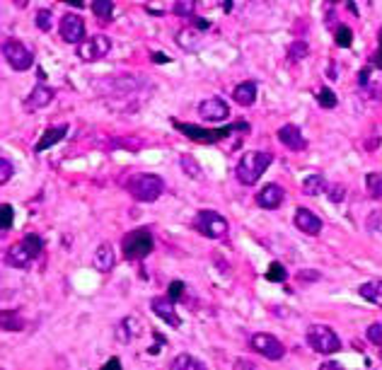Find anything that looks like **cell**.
Returning a JSON list of instances; mask_svg holds the SVG:
<instances>
[{
	"label": "cell",
	"mask_w": 382,
	"mask_h": 370,
	"mask_svg": "<svg viewBox=\"0 0 382 370\" xmlns=\"http://www.w3.org/2000/svg\"><path fill=\"white\" fill-rule=\"evenodd\" d=\"M232 99L240 104V107H252V104L257 102V82L254 80L240 82V85L232 90Z\"/></svg>",
	"instance_id": "ac0fdd59"
},
{
	"label": "cell",
	"mask_w": 382,
	"mask_h": 370,
	"mask_svg": "<svg viewBox=\"0 0 382 370\" xmlns=\"http://www.w3.org/2000/svg\"><path fill=\"white\" fill-rule=\"evenodd\" d=\"M308 44L305 41H296V44H291V49H288V54H291V61H303L305 56H308Z\"/></svg>",
	"instance_id": "4dcf8cb0"
},
{
	"label": "cell",
	"mask_w": 382,
	"mask_h": 370,
	"mask_svg": "<svg viewBox=\"0 0 382 370\" xmlns=\"http://www.w3.org/2000/svg\"><path fill=\"white\" fill-rule=\"evenodd\" d=\"M358 296H361L363 301L382 308V281H368V284H363L358 288Z\"/></svg>",
	"instance_id": "44dd1931"
},
{
	"label": "cell",
	"mask_w": 382,
	"mask_h": 370,
	"mask_svg": "<svg viewBox=\"0 0 382 370\" xmlns=\"http://www.w3.org/2000/svg\"><path fill=\"white\" fill-rule=\"evenodd\" d=\"M152 61H155V63H167L169 58L167 56H152Z\"/></svg>",
	"instance_id": "bcb514c9"
},
{
	"label": "cell",
	"mask_w": 382,
	"mask_h": 370,
	"mask_svg": "<svg viewBox=\"0 0 382 370\" xmlns=\"http://www.w3.org/2000/svg\"><path fill=\"white\" fill-rule=\"evenodd\" d=\"M109 51H111V39L107 37V34H95V37H90L78 46V56L87 63L102 61Z\"/></svg>",
	"instance_id": "ba28073f"
},
{
	"label": "cell",
	"mask_w": 382,
	"mask_h": 370,
	"mask_svg": "<svg viewBox=\"0 0 382 370\" xmlns=\"http://www.w3.org/2000/svg\"><path fill=\"white\" fill-rule=\"evenodd\" d=\"M13 177V162L8 157L0 160V184H8V179Z\"/></svg>",
	"instance_id": "e575fe53"
},
{
	"label": "cell",
	"mask_w": 382,
	"mask_h": 370,
	"mask_svg": "<svg viewBox=\"0 0 382 370\" xmlns=\"http://www.w3.org/2000/svg\"><path fill=\"white\" fill-rule=\"evenodd\" d=\"M308 344H310V349L317 351V354H337L339 351V346H342V342H339V337H337V332H334L332 327H327V325H313L308 329Z\"/></svg>",
	"instance_id": "277c9868"
},
{
	"label": "cell",
	"mask_w": 382,
	"mask_h": 370,
	"mask_svg": "<svg viewBox=\"0 0 382 370\" xmlns=\"http://www.w3.org/2000/svg\"><path fill=\"white\" fill-rule=\"evenodd\" d=\"M300 279H320V274H313V271H303Z\"/></svg>",
	"instance_id": "ee69618b"
},
{
	"label": "cell",
	"mask_w": 382,
	"mask_h": 370,
	"mask_svg": "<svg viewBox=\"0 0 382 370\" xmlns=\"http://www.w3.org/2000/svg\"><path fill=\"white\" fill-rule=\"evenodd\" d=\"M317 102H320V107H325V109L337 107V92H332L329 87H322V90L317 92Z\"/></svg>",
	"instance_id": "f1b7e54d"
},
{
	"label": "cell",
	"mask_w": 382,
	"mask_h": 370,
	"mask_svg": "<svg viewBox=\"0 0 382 370\" xmlns=\"http://www.w3.org/2000/svg\"><path fill=\"white\" fill-rule=\"evenodd\" d=\"M274 162L271 152H262V150H249L240 157L237 167H235V174H237L240 184L252 186L259 181V177L269 169V164Z\"/></svg>",
	"instance_id": "6da1fadb"
},
{
	"label": "cell",
	"mask_w": 382,
	"mask_h": 370,
	"mask_svg": "<svg viewBox=\"0 0 382 370\" xmlns=\"http://www.w3.org/2000/svg\"><path fill=\"white\" fill-rule=\"evenodd\" d=\"M3 329H22V322L17 320L15 313H3Z\"/></svg>",
	"instance_id": "8d00e7d4"
},
{
	"label": "cell",
	"mask_w": 382,
	"mask_h": 370,
	"mask_svg": "<svg viewBox=\"0 0 382 370\" xmlns=\"http://www.w3.org/2000/svg\"><path fill=\"white\" fill-rule=\"evenodd\" d=\"M181 296H184V284H181V281H172V284H169V291H167V298H172V301L177 303Z\"/></svg>",
	"instance_id": "d590c367"
},
{
	"label": "cell",
	"mask_w": 382,
	"mask_h": 370,
	"mask_svg": "<svg viewBox=\"0 0 382 370\" xmlns=\"http://www.w3.org/2000/svg\"><path fill=\"white\" fill-rule=\"evenodd\" d=\"M279 140L286 145V148H291V150H296V152L308 148V140H305L303 131L298 126H293V123H286V126L279 128Z\"/></svg>",
	"instance_id": "5bb4252c"
},
{
	"label": "cell",
	"mask_w": 382,
	"mask_h": 370,
	"mask_svg": "<svg viewBox=\"0 0 382 370\" xmlns=\"http://www.w3.org/2000/svg\"><path fill=\"white\" fill-rule=\"evenodd\" d=\"M373 66L375 68H382V29H380V34H378V49H375V54H373Z\"/></svg>",
	"instance_id": "f35d334b"
},
{
	"label": "cell",
	"mask_w": 382,
	"mask_h": 370,
	"mask_svg": "<svg viewBox=\"0 0 382 370\" xmlns=\"http://www.w3.org/2000/svg\"><path fill=\"white\" fill-rule=\"evenodd\" d=\"M296 228L305 235H320L322 218L317 213H313L310 208H298L296 211Z\"/></svg>",
	"instance_id": "9a60e30c"
},
{
	"label": "cell",
	"mask_w": 382,
	"mask_h": 370,
	"mask_svg": "<svg viewBox=\"0 0 382 370\" xmlns=\"http://www.w3.org/2000/svg\"><path fill=\"white\" fill-rule=\"evenodd\" d=\"M66 136H68V126H54V128H49V131H44V136H41L39 143L34 145V150H37V152L49 150L51 145H56L58 140H63Z\"/></svg>",
	"instance_id": "d6986e66"
},
{
	"label": "cell",
	"mask_w": 382,
	"mask_h": 370,
	"mask_svg": "<svg viewBox=\"0 0 382 370\" xmlns=\"http://www.w3.org/2000/svg\"><path fill=\"white\" fill-rule=\"evenodd\" d=\"M32 259H34L32 252L27 250V245L22 242V240L20 242H15L8 252H5V264H8V267H15V269H25Z\"/></svg>",
	"instance_id": "2e32d148"
},
{
	"label": "cell",
	"mask_w": 382,
	"mask_h": 370,
	"mask_svg": "<svg viewBox=\"0 0 382 370\" xmlns=\"http://www.w3.org/2000/svg\"><path fill=\"white\" fill-rule=\"evenodd\" d=\"M266 279L274 281V284H283V281L288 279L286 267H283V264H279V262H274L271 267H269V271H266Z\"/></svg>",
	"instance_id": "4316f807"
},
{
	"label": "cell",
	"mask_w": 382,
	"mask_h": 370,
	"mask_svg": "<svg viewBox=\"0 0 382 370\" xmlns=\"http://www.w3.org/2000/svg\"><path fill=\"white\" fill-rule=\"evenodd\" d=\"M196 27L198 29H208V20H196Z\"/></svg>",
	"instance_id": "f6af8a7d"
},
{
	"label": "cell",
	"mask_w": 382,
	"mask_h": 370,
	"mask_svg": "<svg viewBox=\"0 0 382 370\" xmlns=\"http://www.w3.org/2000/svg\"><path fill=\"white\" fill-rule=\"evenodd\" d=\"M193 10H196V3L193 0H184V3H174V15L179 17H191Z\"/></svg>",
	"instance_id": "d6a6232c"
},
{
	"label": "cell",
	"mask_w": 382,
	"mask_h": 370,
	"mask_svg": "<svg viewBox=\"0 0 382 370\" xmlns=\"http://www.w3.org/2000/svg\"><path fill=\"white\" fill-rule=\"evenodd\" d=\"M198 114L206 121H225L230 116V107L223 97H208L198 104Z\"/></svg>",
	"instance_id": "8fae6325"
},
{
	"label": "cell",
	"mask_w": 382,
	"mask_h": 370,
	"mask_svg": "<svg viewBox=\"0 0 382 370\" xmlns=\"http://www.w3.org/2000/svg\"><path fill=\"white\" fill-rule=\"evenodd\" d=\"M235 370H259V368L252 361H247V358H237V361H235Z\"/></svg>",
	"instance_id": "ab89813d"
},
{
	"label": "cell",
	"mask_w": 382,
	"mask_h": 370,
	"mask_svg": "<svg viewBox=\"0 0 382 370\" xmlns=\"http://www.w3.org/2000/svg\"><path fill=\"white\" fill-rule=\"evenodd\" d=\"M327 194H329V198H332V201L337 203V201H342L346 191H344V186H342V184H334V186H329V191H327Z\"/></svg>",
	"instance_id": "74e56055"
},
{
	"label": "cell",
	"mask_w": 382,
	"mask_h": 370,
	"mask_svg": "<svg viewBox=\"0 0 382 370\" xmlns=\"http://www.w3.org/2000/svg\"><path fill=\"white\" fill-rule=\"evenodd\" d=\"M325 191H329V186L322 174H310V177L303 181V194H308V196H320V194Z\"/></svg>",
	"instance_id": "603a6c76"
},
{
	"label": "cell",
	"mask_w": 382,
	"mask_h": 370,
	"mask_svg": "<svg viewBox=\"0 0 382 370\" xmlns=\"http://www.w3.org/2000/svg\"><path fill=\"white\" fill-rule=\"evenodd\" d=\"M51 10H39L37 13V27L41 29V32H49L51 29Z\"/></svg>",
	"instance_id": "836d02e7"
},
{
	"label": "cell",
	"mask_w": 382,
	"mask_h": 370,
	"mask_svg": "<svg viewBox=\"0 0 382 370\" xmlns=\"http://www.w3.org/2000/svg\"><path fill=\"white\" fill-rule=\"evenodd\" d=\"M380 356H382V349H380Z\"/></svg>",
	"instance_id": "7dc6e473"
},
{
	"label": "cell",
	"mask_w": 382,
	"mask_h": 370,
	"mask_svg": "<svg viewBox=\"0 0 382 370\" xmlns=\"http://www.w3.org/2000/svg\"><path fill=\"white\" fill-rule=\"evenodd\" d=\"M334 41H337V46H342V49H346V46H351V41H354V32H351V27H337V34H334Z\"/></svg>",
	"instance_id": "f546056e"
},
{
	"label": "cell",
	"mask_w": 382,
	"mask_h": 370,
	"mask_svg": "<svg viewBox=\"0 0 382 370\" xmlns=\"http://www.w3.org/2000/svg\"><path fill=\"white\" fill-rule=\"evenodd\" d=\"M366 186H368L370 196L382 198V172H370L366 177Z\"/></svg>",
	"instance_id": "d4e9b609"
},
{
	"label": "cell",
	"mask_w": 382,
	"mask_h": 370,
	"mask_svg": "<svg viewBox=\"0 0 382 370\" xmlns=\"http://www.w3.org/2000/svg\"><path fill=\"white\" fill-rule=\"evenodd\" d=\"M368 80H370V68H363L361 75H358V82H361V85H366Z\"/></svg>",
	"instance_id": "7bdbcfd3"
},
{
	"label": "cell",
	"mask_w": 382,
	"mask_h": 370,
	"mask_svg": "<svg viewBox=\"0 0 382 370\" xmlns=\"http://www.w3.org/2000/svg\"><path fill=\"white\" fill-rule=\"evenodd\" d=\"M102 370H121V361L116 356H111L109 361H107V366H104Z\"/></svg>",
	"instance_id": "60d3db41"
},
{
	"label": "cell",
	"mask_w": 382,
	"mask_h": 370,
	"mask_svg": "<svg viewBox=\"0 0 382 370\" xmlns=\"http://www.w3.org/2000/svg\"><path fill=\"white\" fill-rule=\"evenodd\" d=\"M13 223H15V208L10 203H3L0 206V228H3V230H10Z\"/></svg>",
	"instance_id": "484cf974"
},
{
	"label": "cell",
	"mask_w": 382,
	"mask_h": 370,
	"mask_svg": "<svg viewBox=\"0 0 382 370\" xmlns=\"http://www.w3.org/2000/svg\"><path fill=\"white\" fill-rule=\"evenodd\" d=\"M320 370H346L342 363H337V361H327V363H322V368Z\"/></svg>",
	"instance_id": "b9f144b4"
},
{
	"label": "cell",
	"mask_w": 382,
	"mask_h": 370,
	"mask_svg": "<svg viewBox=\"0 0 382 370\" xmlns=\"http://www.w3.org/2000/svg\"><path fill=\"white\" fill-rule=\"evenodd\" d=\"M193 228H196L203 237L218 240L227 232V218L215 213V211H198V213L193 215Z\"/></svg>",
	"instance_id": "5b68a950"
},
{
	"label": "cell",
	"mask_w": 382,
	"mask_h": 370,
	"mask_svg": "<svg viewBox=\"0 0 382 370\" xmlns=\"http://www.w3.org/2000/svg\"><path fill=\"white\" fill-rule=\"evenodd\" d=\"M54 99V90L46 85H37L32 92H29V97L25 99V109L27 111H37L41 107H46V104Z\"/></svg>",
	"instance_id": "e0dca14e"
},
{
	"label": "cell",
	"mask_w": 382,
	"mask_h": 370,
	"mask_svg": "<svg viewBox=\"0 0 382 370\" xmlns=\"http://www.w3.org/2000/svg\"><path fill=\"white\" fill-rule=\"evenodd\" d=\"M150 308H152V313L160 317L162 322H167L169 327L177 329V327L181 325V320H179V315H177V305H174L172 298H167V296H157V298H152Z\"/></svg>",
	"instance_id": "7c38bea8"
},
{
	"label": "cell",
	"mask_w": 382,
	"mask_h": 370,
	"mask_svg": "<svg viewBox=\"0 0 382 370\" xmlns=\"http://www.w3.org/2000/svg\"><path fill=\"white\" fill-rule=\"evenodd\" d=\"M121 247H123V257H126L128 262H138V259H145L155 245H152V235L148 230H131L123 235Z\"/></svg>",
	"instance_id": "3957f363"
},
{
	"label": "cell",
	"mask_w": 382,
	"mask_h": 370,
	"mask_svg": "<svg viewBox=\"0 0 382 370\" xmlns=\"http://www.w3.org/2000/svg\"><path fill=\"white\" fill-rule=\"evenodd\" d=\"M179 164H181V169L189 174V177H201V167H198V162L193 160L191 155H181L179 157Z\"/></svg>",
	"instance_id": "83f0119b"
},
{
	"label": "cell",
	"mask_w": 382,
	"mask_h": 370,
	"mask_svg": "<svg viewBox=\"0 0 382 370\" xmlns=\"http://www.w3.org/2000/svg\"><path fill=\"white\" fill-rule=\"evenodd\" d=\"M126 189H128V194H131L133 198H136V201L150 203V201H157V198L162 196L164 181H162V177H157V174L140 172V174L128 177Z\"/></svg>",
	"instance_id": "7a4b0ae2"
},
{
	"label": "cell",
	"mask_w": 382,
	"mask_h": 370,
	"mask_svg": "<svg viewBox=\"0 0 382 370\" xmlns=\"http://www.w3.org/2000/svg\"><path fill=\"white\" fill-rule=\"evenodd\" d=\"M169 370H208V368H206V363L198 361L196 356H191V354H179V356L172 361Z\"/></svg>",
	"instance_id": "7402d4cb"
},
{
	"label": "cell",
	"mask_w": 382,
	"mask_h": 370,
	"mask_svg": "<svg viewBox=\"0 0 382 370\" xmlns=\"http://www.w3.org/2000/svg\"><path fill=\"white\" fill-rule=\"evenodd\" d=\"M114 250H111V245H99L97 252H95V269L97 271H111L114 269Z\"/></svg>",
	"instance_id": "ffe728a7"
},
{
	"label": "cell",
	"mask_w": 382,
	"mask_h": 370,
	"mask_svg": "<svg viewBox=\"0 0 382 370\" xmlns=\"http://www.w3.org/2000/svg\"><path fill=\"white\" fill-rule=\"evenodd\" d=\"M3 56H5V61L10 63V68H15V70H27V68H32V63H34V54L17 39L5 41Z\"/></svg>",
	"instance_id": "52a82bcc"
},
{
	"label": "cell",
	"mask_w": 382,
	"mask_h": 370,
	"mask_svg": "<svg viewBox=\"0 0 382 370\" xmlns=\"http://www.w3.org/2000/svg\"><path fill=\"white\" fill-rule=\"evenodd\" d=\"M174 126H177L186 138L196 140V143H218V140L230 136V133L240 126V123H235V126H225V128H201V126H193V123L174 121Z\"/></svg>",
	"instance_id": "8992f818"
},
{
	"label": "cell",
	"mask_w": 382,
	"mask_h": 370,
	"mask_svg": "<svg viewBox=\"0 0 382 370\" xmlns=\"http://www.w3.org/2000/svg\"><path fill=\"white\" fill-rule=\"evenodd\" d=\"M283 198H286V191H283V186H279V184H266L264 189H259V194H257V203L266 211L279 208V206L283 203Z\"/></svg>",
	"instance_id": "4fadbf2b"
},
{
	"label": "cell",
	"mask_w": 382,
	"mask_h": 370,
	"mask_svg": "<svg viewBox=\"0 0 382 370\" xmlns=\"http://www.w3.org/2000/svg\"><path fill=\"white\" fill-rule=\"evenodd\" d=\"M252 349L257 351V354H262L264 358H269V361H279V358L286 356V346L279 342V339L274 337V334H266V332H259L252 337Z\"/></svg>",
	"instance_id": "9c48e42d"
},
{
	"label": "cell",
	"mask_w": 382,
	"mask_h": 370,
	"mask_svg": "<svg viewBox=\"0 0 382 370\" xmlns=\"http://www.w3.org/2000/svg\"><path fill=\"white\" fill-rule=\"evenodd\" d=\"M92 13H95L99 20H111V15H114V3H111V0H95V3H92Z\"/></svg>",
	"instance_id": "cb8c5ba5"
},
{
	"label": "cell",
	"mask_w": 382,
	"mask_h": 370,
	"mask_svg": "<svg viewBox=\"0 0 382 370\" xmlns=\"http://www.w3.org/2000/svg\"><path fill=\"white\" fill-rule=\"evenodd\" d=\"M366 337H368L370 344H380L382 346V322H373V325L368 327Z\"/></svg>",
	"instance_id": "1f68e13d"
},
{
	"label": "cell",
	"mask_w": 382,
	"mask_h": 370,
	"mask_svg": "<svg viewBox=\"0 0 382 370\" xmlns=\"http://www.w3.org/2000/svg\"><path fill=\"white\" fill-rule=\"evenodd\" d=\"M58 32H61V39L66 41V44H82L85 39V22H82L80 15H73V13H66L61 20V27H58Z\"/></svg>",
	"instance_id": "30bf717a"
}]
</instances>
